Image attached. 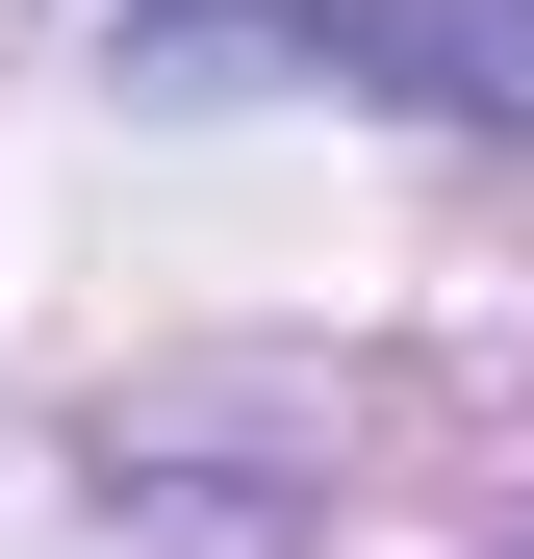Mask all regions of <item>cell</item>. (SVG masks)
Here are the masks:
<instances>
[{"label":"cell","instance_id":"obj_1","mask_svg":"<svg viewBox=\"0 0 534 559\" xmlns=\"http://www.w3.org/2000/svg\"><path fill=\"white\" fill-rule=\"evenodd\" d=\"M254 51H382L407 103L534 128V0H153L128 26V76H254Z\"/></svg>","mask_w":534,"mask_h":559}]
</instances>
